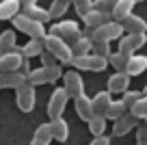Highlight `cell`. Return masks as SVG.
<instances>
[{
  "label": "cell",
  "instance_id": "obj_22",
  "mask_svg": "<svg viewBox=\"0 0 147 145\" xmlns=\"http://www.w3.org/2000/svg\"><path fill=\"white\" fill-rule=\"evenodd\" d=\"M15 41H18L15 30H2V33H0V56L13 52L15 48H18V45H15Z\"/></svg>",
  "mask_w": 147,
  "mask_h": 145
},
{
  "label": "cell",
  "instance_id": "obj_1",
  "mask_svg": "<svg viewBox=\"0 0 147 145\" xmlns=\"http://www.w3.org/2000/svg\"><path fill=\"white\" fill-rule=\"evenodd\" d=\"M48 35L52 37H59L61 41H65V43L71 48L76 41L80 39V24L78 22H74V20H63V22H56L52 24V28L48 30Z\"/></svg>",
  "mask_w": 147,
  "mask_h": 145
},
{
  "label": "cell",
  "instance_id": "obj_29",
  "mask_svg": "<svg viewBox=\"0 0 147 145\" xmlns=\"http://www.w3.org/2000/svg\"><path fill=\"white\" fill-rule=\"evenodd\" d=\"M128 113H132L138 121H141V119H147V95H141V100H138Z\"/></svg>",
  "mask_w": 147,
  "mask_h": 145
},
{
  "label": "cell",
  "instance_id": "obj_9",
  "mask_svg": "<svg viewBox=\"0 0 147 145\" xmlns=\"http://www.w3.org/2000/svg\"><path fill=\"white\" fill-rule=\"evenodd\" d=\"M147 43V35H123L119 39V54L123 56H132L136 54L138 48H143V45Z\"/></svg>",
  "mask_w": 147,
  "mask_h": 145
},
{
  "label": "cell",
  "instance_id": "obj_43",
  "mask_svg": "<svg viewBox=\"0 0 147 145\" xmlns=\"http://www.w3.org/2000/svg\"><path fill=\"white\" fill-rule=\"evenodd\" d=\"M143 95H147V87H145V89H143Z\"/></svg>",
  "mask_w": 147,
  "mask_h": 145
},
{
  "label": "cell",
  "instance_id": "obj_16",
  "mask_svg": "<svg viewBox=\"0 0 147 145\" xmlns=\"http://www.w3.org/2000/svg\"><path fill=\"white\" fill-rule=\"evenodd\" d=\"M20 13H22L24 18H28V20H35V22H39V24H46L48 20H52L50 13H48V9H43V7H39V5L22 7V11H20Z\"/></svg>",
  "mask_w": 147,
  "mask_h": 145
},
{
  "label": "cell",
  "instance_id": "obj_20",
  "mask_svg": "<svg viewBox=\"0 0 147 145\" xmlns=\"http://www.w3.org/2000/svg\"><path fill=\"white\" fill-rule=\"evenodd\" d=\"M26 82V76L22 72H9L0 74V89H18Z\"/></svg>",
  "mask_w": 147,
  "mask_h": 145
},
{
  "label": "cell",
  "instance_id": "obj_35",
  "mask_svg": "<svg viewBox=\"0 0 147 145\" xmlns=\"http://www.w3.org/2000/svg\"><path fill=\"white\" fill-rule=\"evenodd\" d=\"M71 2H74V9H76V13L80 18H84L93 9V0H71Z\"/></svg>",
  "mask_w": 147,
  "mask_h": 145
},
{
  "label": "cell",
  "instance_id": "obj_27",
  "mask_svg": "<svg viewBox=\"0 0 147 145\" xmlns=\"http://www.w3.org/2000/svg\"><path fill=\"white\" fill-rule=\"evenodd\" d=\"M87 123H89L91 134H95V136H102L106 132V117H102V115H93Z\"/></svg>",
  "mask_w": 147,
  "mask_h": 145
},
{
  "label": "cell",
  "instance_id": "obj_15",
  "mask_svg": "<svg viewBox=\"0 0 147 145\" xmlns=\"http://www.w3.org/2000/svg\"><path fill=\"white\" fill-rule=\"evenodd\" d=\"M145 69H147V56H143V54H132V56L128 59V63H125V69H123V72L132 78V76H141Z\"/></svg>",
  "mask_w": 147,
  "mask_h": 145
},
{
  "label": "cell",
  "instance_id": "obj_19",
  "mask_svg": "<svg viewBox=\"0 0 147 145\" xmlns=\"http://www.w3.org/2000/svg\"><path fill=\"white\" fill-rule=\"evenodd\" d=\"M134 11V0H117L115 9H113V13H110V18H113V22H123L128 15H132Z\"/></svg>",
  "mask_w": 147,
  "mask_h": 145
},
{
  "label": "cell",
  "instance_id": "obj_41",
  "mask_svg": "<svg viewBox=\"0 0 147 145\" xmlns=\"http://www.w3.org/2000/svg\"><path fill=\"white\" fill-rule=\"evenodd\" d=\"M20 7H28V5H37V0H18Z\"/></svg>",
  "mask_w": 147,
  "mask_h": 145
},
{
  "label": "cell",
  "instance_id": "obj_11",
  "mask_svg": "<svg viewBox=\"0 0 147 145\" xmlns=\"http://www.w3.org/2000/svg\"><path fill=\"white\" fill-rule=\"evenodd\" d=\"M125 91H130V76L125 72H115L113 76L108 78V93H121L123 95Z\"/></svg>",
  "mask_w": 147,
  "mask_h": 145
},
{
  "label": "cell",
  "instance_id": "obj_14",
  "mask_svg": "<svg viewBox=\"0 0 147 145\" xmlns=\"http://www.w3.org/2000/svg\"><path fill=\"white\" fill-rule=\"evenodd\" d=\"M82 22H84V26H87V28L95 30V28H100V26H104V24L113 22V18H110V13H102V11L91 9V11L82 18Z\"/></svg>",
  "mask_w": 147,
  "mask_h": 145
},
{
  "label": "cell",
  "instance_id": "obj_2",
  "mask_svg": "<svg viewBox=\"0 0 147 145\" xmlns=\"http://www.w3.org/2000/svg\"><path fill=\"white\" fill-rule=\"evenodd\" d=\"M13 26H15V30L24 33V35H28L30 39H37V41H43V39H46V35H48V30H46L43 24L35 22V20L24 18L22 13L13 18Z\"/></svg>",
  "mask_w": 147,
  "mask_h": 145
},
{
  "label": "cell",
  "instance_id": "obj_5",
  "mask_svg": "<svg viewBox=\"0 0 147 145\" xmlns=\"http://www.w3.org/2000/svg\"><path fill=\"white\" fill-rule=\"evenodd\" d=\"M15 104H18V108L22 110V113H30V110L35 108V104H37L35 87L28 85V82H24L22 87H18V89H15Z\"/></svg>",
  "mask_w": 147,
  "mask_h": 145
},
{
  "label": "cell",
  "instance_id": "obj_12",
  "mask_svg": "<svg viewBox=\"0 0 147 145\" xmlns=\"http://www.w3.org/2000/svg\"><path fill=\"white\" fill-rule=\"evenodd\" d=\"M121 28L125 30V35H145L147 30V22L141 15H128V18L121 22Z\"/></svg>",
  "mask_w": 147,
  "mask_h": 145
},
{
  "label": "cell",
  "instance_id": "obj_37",
  "mask_svg": "<svg viewBox=\"0 0 147 145\" xmlns=\"http://www.w3.org/2000/svg\"><path fill=\"white\" fill-rule=\"evenodd\" d=\"M69 65L76 67V69H89V54L87 56H74Z\"/></svg>",
  "mask_w": 147,
  "mask_h": 145
},
{
  "label": "cell",
  "instance_id": "obj_6",
  "mask_svg": "<svg viewBox=\"0 0 147 145\" xmlns=\"http://www.w3.org/2000/svg\"><path fill=\"white\" fill-rule=\"evenodd\" d=\"M123 37V28H121L119 22H108L104 26L91 30V41H104V43H110L113 39H121Z\"/></svg>",
  "mask_w": 147,
  "mask_h": 145
},
{
  "label": "cell",
  "instance_id": "obj_26",
  "mask_svg": "<svg viewBox=\"0 0 147 145\" xmlns=\"http://www.w3.org/2000/svg\"><path fill=\"white\" fill-rule=\"evenodd\" d=\"M93 48V41L91 37H80L76 43L71 45V56H87Z\"/></svg>",
  "mask_w": 147,
  "mask_h": 145
},
{
  "label": "cell",
  "instance_id": "obj_31",
  "mask_svg": "<svg viewBox=\"0 0 147 145\" xmlns=\"http://www.w3.org/2000/svg\"><path fill=\"white\" fill-rule=\"evenodd\" d=\"M67 7H69V2H65V0H52L48 13H50V18H61L63 13H67Z\"/></svg>",
  "mask_w": 147,
  "mask_h": 145
},
{
  "label": "cell",
  "instance_id": "obj_25",
  "mask_svg": "<svg viewBox=\"0 0 147 145\" xmlns=\"http://www.w3.org/2000/svg\"><path fill=\"white\" fill-rule=\"evenodd\" d=\"M20 54L24 59H32V56H41L43 52V41H37V39H30L28 43H24L22 48H18Z\"/></svg>",
  "mask_w": 147,
  "mask_h": 145
},
{
  "label": "cell",
  "instance_id": "obj_40",
  "mask_svg": "<svg viewBox=\"0 0 147 145\" xmlns=\"http://www.w3.org/2000/svg\"><path fill=\"white\" fill-rule=\"evenodd\" d=\"M89 145H110V136H104V134H102V136H95Z\"/></svg>",
  "mask_w": 147,
  "mask_h": 145
},
{
  "label": "cell",
  "instance_id": "obj_17",
  "mask_svg": "<svg viewBox=\"0 0 147 145\" xmlns=\"http://www.w3.org/2000/svg\"><path fill=\"white\" fill-rule=\"evenodd\" d=\"M74 106H76V113H78V117L82 119V121H89V119L93 117V106H91V98H89L87 93L78 95V98L74 100Z\"/></svg>",
  "mask_w": 147,
  "mask_h": 145
},
{
  "label": "cell",
  "instance_id": "obj_44",
  "mask_svg": "<svg viewBox=\"0 0 147 145\" xmlns=\"http://www.w3.org/2000/svg\"><path fill=\"white\" fill-rule=\"evenodd\" d=\"M136 2H145V0H134V5H136Z\"/></svg>",
  "mask_w": 147,
  "mask_h": 145
},
{
  "label": "cell",
  "instance_id": "obj_46",
  "mask_svg": "<svg viewBox=\"0 0 147 145\" xmlns=\"http://www.w3.org/2000/svg\"><path fill=\"white\" fill-rule=\"evenodd\" d=\"M65 2H69V0H65Z\"/></svg>",
  "mask_w": 147,
  "mask_h": 145
},
{
  "label": "cell",
  "instance_id": "obj_34",
  "mask_svg": "<svg viewBox=\"0 0 147 145\" xmlns=\"http://www.w3.org/2000/svg\"><path fill=\"white\" fill-rule=\"evenodd\" d=\"M141 91H125L123 93V98H121V102H123V106H125V110H130L134 104H136L138 100H141Z\"/></svg>",
  "mask_w": 147,
  "mask_h": 145
},
{
  "label": "cell",
  "instance_id": "obj_3",
  "mask_svg": "<svg viewBox=\"0 0 147 145\" xmlns=\"http://www.w3.org/2000/svg\"><path fill=\"white\" fill-rule=\"evenodd\" d=\"M61 76H63L61 65H54V67H37V69H30V74L26 76V82L32 85V87H37V85H52V82H56Z\"/></svg>",
  "mask_w": 147,
  "mask_h": 145
},
{
  "label": "cell",
  "instance_id": "obj_18",
  "mask_svg": "<svg viewBox=\"0 0 147 145\" xmlns=\"http://www.w3.org/2000/svg\"><path fill=\"white\" fill-rule=\"evenodd\" d=\"M110 102H113V95L108 91H100L95 93V98H91V106H93V115H102L104 117L106 110H108Z\"/></svg>",
  "mask_w": 147,
  "mask_h": 145
},
{
  "label": "cell",
  "instance_id": "obj_8",
  "mask_svg": "<svg viewBox=\"0 0 147 145\" xmlns=\"http://www.w3.org/2000/svg\"><path fill=\"white\" fill-rule=\"evenodd\" d=\"M67 102H69V95L65 93L63 87H61V89H54V93H52L50 100H48V117L50 119H59L61 115H63Z\"/></svg>",
  "mask_w": 147,
  "mask_h": 145
},
{
  "label": "cell",
  "instance_id": "obj_28",
  "mask_svg": "<svg viewBox=\"0 0 147 145\" xmlns=\"http://www.w3.org/2000/svg\"><path fill=\"white\" fill-rule=\"evenodd\" d=\"M123 113H128V110H125V106H123V102H121V100H113L104 117H106V119H113V121H117V119H119Z\"/></svg>",
  "mask_w": 147,
  "mask_h": 145
},
{
  "label": "cell",
  "instance_id": "obj_21",
  "mask_svg": "<svg viewBox=\"0 0 147 145\" xmlns=\"http://www.w3.org/2000/svg\"><path fill=\"white\" fill-rule=\"evenodd\" d=\"M50 130H52V139L54 141H67V136H69V126H67V121H65L63 117H59V119H52L50 121Z\"/></svg>",
  "mask_w": 147,
  "mask_h": 145
},
{
  "label": "cell",
  "instance_id": "obj_33",
  "mask_svg": "<svg viewBox=\"0 0 147 145\" xmlns=\"http://www.w3.org/2000/svg\"><path fill=\"white\" fill-rule=\"evenodd\" d=\"M108 67V61L106 59H100L95 54H89V72H104Z\"/></svg>",
  "mask_w": 147,
  "mask_h": 145
},
{
  "label": "cell",
  "instance_id": "obj_24",
  "mask_svg": "<svg viewBox=\"0 0 147 145\" xmlns=\"http://www.w3.org/2000/svg\"><path fill=\"white\" fill-rule=\"evenodd\" d=\"M20 2L18 0H2L0 2V20H13L15 15H20Z\"/></svg>",
  "mask_w": 147,
  "mask_h": 145
},
{
  "label": "cell",
  "instance_id": "obj_7",
  "mask_svg": "<svg viewBox=\"0 0 147 145\" xmlns=\"http://www.w3.org/2000/svg\"><path fill=\"white\" fill-rule=\"evenodd\" d=\"M61 78H63V89H65V93L69 95V100H76L78 95L84 93V82H82V78H80L78 72L69 69V72H65Z\"/></svg>",
  "mask_w": 147,
  "mask_h": 145
},
{
  "label": "cell",
  "instance_id": "obj_36",
  "mask_svg": "<svg viewBox=\"0 0 147 145\" xmlns=\"http://www.w3.org/2000/svg\"><path fill=\"white\" fill-rule=\"evenodd\" d=\"M117 0H93V9L102 11V13H113Z\"/></svg>",
  "mask_w": 147,
  "mask_h": 145
},
{
  "label": "cell",
  "instance_id": "obj_23",
  "mask_svg": "<svg viewBox=\"0 0 147 145\" xmlns=\"http://www.w3.org/2000/svg\"><path fill=\"white\" fill-rule=\"evenodd\" d=\"M52 130H50V123H41V126L35 130V136H32L30 145H50L52 143Z\"/></svg>",
  "mask_w": 147,
  "mask_h": 145
},
{
  "label": "cell",
  "instance_id": "obj_42",
  "mask_svg": "<svg viewBox=\"0 0 147 145\" xmlns=\"http://www.w3.org/2000/svg\"><path fill=\"white\" fill-rule=\"evenodd\" d=\"M136 145H147V141H141V143H136Z\"/></svg>",
  "mask_w": 147,
  "mask_h": 145
},
{
  "label": "cell",
  "instance_id": "obj_4",
  "mask_svg": "<svg viewBox=\"0 0 147 145\" xmlns=\"http://www.w3.org/2000/svg\"><path fill=\"white\" fill-rule=\"evenodd\" d=\"M43 50H48L59 63H65V65H69L71 59H74L71 48H69L65 41H61L59 37H52V35H46V39H43Z\"/></svg>",
  "mask_w": 147,
  "mask_h": 145
},
{
  "label": "cell",
  "instance_id": "obj_39",
  "mask_svg": "<svg viewBox=\"0 0 147 145\" xmlns=\"http://www.w3.org/2000/svg\"><path fill=\"white\" fill-rule=\"evenodd\" d=\"M147 141V128L145 126H136V143Z\"/></svg>",
  "mask_w": 147,
  "mask_h": 145
},
{
  "label": "cell",
  "instance_id": "obj_13",
  "mask_svg": "<svg viewBox=\"0 0 147 145\" xmlns=\"http://www.w3.org/2000/svg\"><path fill=\"white\" fill-rule=\"evenodd\" d=\"M136 126H138V119L134 117L132 113H123L115 121V126H113V134L115 136H125L132 128H136Z\"/></svg>",
  "mask_w": 147,
  "mask_h": 145
},
{
  "label": "cell",
  "instance_id": "obj_38",
  "mask_svg": "<svg viewBox=\"0 0 147 145\" xmlns=\"http://www.w3.org/2000/svg\"><path fill=\"white\" fill-rule=\"evenodd\" d=\"M54 65H59V61H56L48 50H43L41 52V67H54Z\"/></svg>",
  "mask_w": 147,
  "mask_h": 145
},
{
  "label": "cell",
  "instance_id": "obj_10",
  "mask_svg": "<svg viewBox=\"0 0 147 145\" xmlns=\"http://www.w3.org/2000/svg\"><path fill=\"white\" fill-rule=\"evenodd\" d=\"M24 56L20 54V50L15 48L13 52H9V54H2L0 56V74H9V72H20L24 65Z\"/></svg>",
  "mask_w": 147,
  "mask_h": 145
},
{
  "label": "cell",
  "instance_id": "obj_45",
  "mask_svg": "<svg viewBox=\"0 0 147 145\" xmlns=\"http://www.w3.org/2000/svg\"><path fill=\"white\" fill-rule=\"evenodd\" d=\"M143 126H145V128H147V119H145V123H143Z\"/></svg>",
  "mask_w": 147,
  "mask_h": 145
},
{
  "label": "cell",
  "instance_id": "obj_30",
  "mask_svg": "<svg viewBox=\"0 0 147 145\" xmlns=\"http://www.w3.org/2000/svg\"><path fill=\"white\" fill-rule=\"evenodd\" d=\"M91 54H95V56H100V59H106V61H108V56L113 54V50H110V43H104V41H93Z\"/></svg>",
  "mask_w": 147,
  "mask_h": 145
},
{
  "label": "cell",
  "instance_id": "obj_32",
  "mask_svg": "<svg viewBox=\"0 0 147 145\" xmlns=\"http://www.w3.org/2000/svg\"><path fill=\"white\" fill-rule=\"evenodd\" d=\"M128 59H130V56H123V54H119V52H113V54L108 56V65H110V67H115L117 72H123Z\"/></svg>",
  "mask_w": 147,
  "mask_h": 145
}]
</instances>
